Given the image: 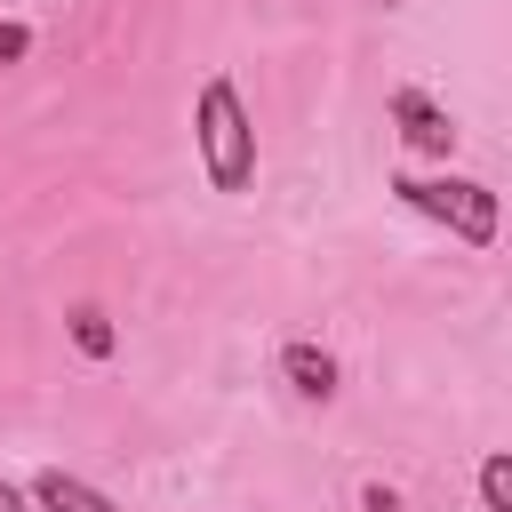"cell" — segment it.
<instances>
[{
	"mask_svg": "<svg viewBox=\"0 0 512 512\" xmlns=\"http://www.w3.org/2000/svg\"><path fill=\"white\" fill-rule=\"evenodd\" d=\"M192 136H200V168L216 192H240L256 176V128H248V104L232 80H208L200 104H192Z\"/></svg>",
	"mask_w": 512,
	"mask_h": 512,
	"instance_id": "obj_1",
	"label": "cell"
},
{
	"mask_svg": "<svg viewBox=\"0 0 512 512\" xmlns=\"http://www.w3.org/2000/svg\"><path fill=\"white\" fill-rule=\"evenodd\" d=\"M392 192H400L416 216L448 224L464 248H488V240H496V192L472 184V176H392Z\"/></svg>",
	"mask_w": 512,
	"mask_h": 512,
	"instance_id": "obj_2",
	"label": "cell"
},
{
	"mask_svg": "<svg viewBox=\"0 0 512 512\" xmlns=\"http://www.w3.org/2000/svg\"><path fill=\"white\" fill-rule=\"evenodd\" d=\"M392 120H400V144H408V152H424V160H448V152H456V120H448L424 88H400V96H392Z\"/></svg>",
	"mask_w": 512,
	"mask_h": 512,
	"instance_id": "obj_3",
	"label": "cell"
},
{
	"mask_svg": "<svg viewBox=\"0 0 512 512\" xmlns=\"http://www.w3.org/2000/svg\"><path fill=\"white\" fill-rule=\"evenodd\" d=\"M280 376H288L304 400H328V392H336V352H320V344H288V352H280Z\"/></svg>",
	"mask_w": 512,
	"mask_h": 512,
	"instance_id": "obj_4",
	"label": "cell"
},
{
	"mask_svg": "<svg viewBox=\"0 0 512 512\" xmlns=\"http://www.w3.org/2000/svg\"><path fill=\"white\" fill-rule=\"evenodd\" d=\"M32 504H40V512H120L112 496H96V488L72 480V472H40V480H32Z\"/></svg>",
	"mask_w": 512,
	"mask_h": 512,
	"instance_id": "obj_5",
	"label": "cell"
},
{
	"mask_svg": "<svg viewBox=\"0 0 512 512\" xmlns=\"http://www.w3.org/2000/svg\"><path fill=\"white\" fill-rule=\"evenodd\" d=\"M72 344H80L88 360H112V320H104L96 304H80V312H72Z\"/></svg>",
	"mask_w": 512,
	"mask_h": 512,
	"instance_id": "obj_6",
	"label": "cell"
},
{
	"mask_svg": "<svg viewBox=\"0 0 512 512\" xmlns=\"http://www.w3.org/2000/svg\"><path fill=\"white\" fill-rule=\"evenodd\" d=\"M480 504H488V512H512V456H504V448L480 464Z\"/></svg>",
	"mask_w": 512,
	"mask_h": 512,
	"instance_id": "obj_7",
	"label": "cell"
},
{
	"mask_svg": "<svg viewBox=\"0 0 512 512\" xmlns=\"http://www.w3.org/2000/svg\"><path fill=\"white\" fill-rule=\"evenodd\" d=\"M24 48H32V32H24V24H0V64H16Z\"/></svg>",
	"mask_w": 512,
	"mask_h": 512,
	"instance_id": "obj_8",
	"label": "cell"
},
{
	"mask_svg": "<svg viewBox=\"0 0 512 512\" xmlns=\"http://www.w3.org/2000/svg\"><path fill=\"white\" fill-rule=\"evenodd\" d=\"M0 512H24V496H16V488H8V480H0Z\"/></svg>",
	"mask_w": 512,
	"mask_h": 512,
	"instance_id": "obj_9",
	"label": "cell"
},
{
	"mask_svg": "<svg viewBox=\"0 0 512 512\" xmlns=\"http://www.w3.org/2000/svg\"><path fill=\"white\" fill-rule=\"evenodd\" d=\"M384 8H400V0H384Z\"/></svg>",
	"mask_w": 512,
	"mask_h": 512,
	"instance_id": "obj_10",
	"label": "cell"
}]
</instances>
